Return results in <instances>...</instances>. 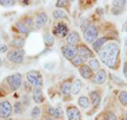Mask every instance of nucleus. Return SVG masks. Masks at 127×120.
I'll return each mask as SVG.
<instances>
[{
  "mask_svg": "<svg viewBox=\"0 0 127 120\" xmlns=\"http://www.w3.org/2000/svg\"><path fill=\"white\" fill-rule=\"evenodd\" d=\"M112 4L114 7H119V9H123L126 5V1H121V0H116L112 1Z\"/></svg>",
  "mask_w": 127,
  "mask_h": 120,
  "instance_id": "7c9ffc66",
  "label": "nucleus"
},
{
  "mask_svg": "<svg viewBox=\"0 0 127 120\" xmlns=\"http://www.w3.org/2000/svg\"><path fill=\"white\" fill-rule=\"evenodd\" d=\"M67 116H68L69 120H81L82 117L81 112L75 106H69L67 109Z\"/></svg>",
  "mask_w": 127,
  "mask_h": 120,
  "instance_id": "1a4fd4ad",
  "label": "nucleus"
},
{
  "mask_svg": "<svg viewBox=\"0 0 127 120\" xmlns=\"http://www.w3.org/2000/svg\"><path fill=\"white\" fill-rule=\"evenodd\" d=\"M12 105L9 101H2L0 102V117L3 119L9 118L12 114Z\"/></svg>",
  "mask_w": 127,
  "mask_h": 120,
  "instance_id": "0eeeda50",
  "label": "nucleus"
},
{
  "mask_svg": "<svg viewBox=\"0 0 127 120\" xmlns=\"http://www.w3.org/2000/svg\"><path fill=\"white\" fill-rule=\"evenodd\" d=\"M25 43H26L25 38L18 37L11 42V46H12V48H14V49H21V48L25 46Z\"/></svg>",
  "mask_w": 127,
  "mask_h": 120,
  "instance_id": "a211bd4d",
  "label": "nucleus"
},
{
  "mask_svg": "<svg viewBox=\"0 0 127 120\" xmlns=\"http://www.w3.org/2000/svg\"><path fill=\"white\" fill-rule=\"evenodd\" d=\"M7 51V46L4 45V44H2V45H0V52L1 53H5Z\"/></svg>",
  "mask_w": 127,
  "mask_h": 120,
  "instance_id": "f704fd0d",
  "label": "nucleus"
},
{
  "mask_svg": "<svg viewBox=\"0 0 127 120\" xmlns=\"http://www.w3.org/2000/svg\"><path fill=\"white\" fill-rule=\"evenodd\" d=\"M106 79H107V73H106V71L105 70H98L96 74L94 75V78H93V83L94 84H103L105 81H106Z\"/></svg>",
  "mask_w": 127,
  "mask_h": 120,
  "instance_id": "9b49d317",
  "label": "nucleus"
},
{
  "mask_svg": "<svg viewBox=\"0 0 127 120\" xmlns=\"http://www.w3.org/2000/svg\"><path fill=\"white\" fill-rule=\"evenodd\" d=\"M62 52H63V55L65 57L67 60H70V61H72V60L77 55V48L75 46H65L62 48Z\"/></svg>",
  "mask_w": 127,
  "mask_h": 120,
  "instance_id": "423d86ee",
  "label": "nucleus"
},
{
  "mask_svg": "<svg viewBox=\"0 0 127 120\" xmlns=\"http://www.w3.org/2000/svg\"><path fill=\"white\" fill-rule=\"evenodd\" d=\"M2 120H13V119H11V118H6V119H2Z\"/></svg>",
  "mask_w": 127,
  "mask_h": 120,
  "instance_id": "58836bf2",
  "label": "nucleus"
},
{
  "mask_svg": "<svg viewBox=\"0 0 127 120\" xmlns=\"http://www.w3.org/2000/svg\"><path fill=\"white\" fill-rule=\"evenodd\" d=\"M122 120H127V119H126V118H124V119H122Z\"/></svg>",
  "mask_w": 127,
  "mask_h": 120,
  "instance_id": "a19ab883",
  "label": "nucleus"
},
{
  "mask_svg": "<svg viewBox=\"0 0 127 120\" xmlns=\"http://www.w3.org/2000/svg\"><path fill=\"white\" fill-rule=\"evenodd\" d=\"M48 113H49L50 116H52V117H54V118H61V117H63V111L61 109H58V107L50 106L49 109H48Z\"/></svg>",
  "mask_w": 127,
  "mask_h": 120,
  "instance_id": "f3484780",
  "label": "nucleus"
},
{
  "mask_svg": "<svg viewBox=\"0 0 127 120\" xmlns=\"http://www.w3.org/2000/svg\"><path fill=\"white\" fill-rule=\"evenodd\" d=\"M77 54L81 55L83 58H89V57H93V53L89 48H87L86 46H78L77 47Z\"/></svg>",
  "mask_w": 127,
  "mask_h": 120,
  "instance_id": "f8f14e48",
  "label": "nucleus"
},
{
  "mask_svg": "<svg viewBox=\"0 0 127 120\" xmlns=\"http://www.w3.org/2000/svg\"><path fill=\"white\" fill-rule=\"evenodd\" d=\"M1 66H2V60L0 59V67H1Z\"/></svg>",
  "mask_w": 127,
  "mask_h": 120,
  "instance_id": "4c0bfd02",
  "label": "nucleus"
},
{
  "mask_svg": "<svg viewBox=\"0 0 127 120\" xmlns=\"http://www.w3.org/2000/svg\"><path fill=\"white\" fill-rule=\"evenodd\" d=\"M33 100L35 103H42L43 100H45V97H43V94H42V90L41 88H35L33 91Z\"/></svg>",
  "mask_w": 127,
  "mask_h": 120,
  "instance_id": "4468645a",
  "label": "nucleus"
},
{
  "mask_svg": "<svg viewBox=\"0 0 127 120\" xmlns=\"http://www.w3.org/2000/svg\"><path fill=\"white\" fill-rule=\"evenodd\" d=\"M86 60H87L86 58H83V57H81V55L77 54L71 62H72V64L74 66H81V65H83V64L86 62Z\"/></svg>",
  "mask_w": 127,
  "mask_h": 120,
  "instance_id": "b1692460",
  "label": "nucleus"
},
{
  "mask_svg": "<svg viewBox=\"0 0 127 120\" xmlns=\"http://www.w3.org/2000/svg\"><path fill=\"white\" fill-rule=\"evenodd\" d=\"M0 4L3 6H12L15 4V1L13 0H0Z\"/></svg>",
  "mask_w": 127,
  "mask_h": 120,
  "instance_id": "2f4dec72",
  "label": "nucleus"
},
{
  "mask_svg": "<svg viewBox=\"0 0 127 120\" xmlns=\"http://www.w3.org/2000/svg\"><path fill=\"white\" fill-rule=\"evenodd\" d=\"M97 35H98V30L95 26H87L86 29L84 30V39L87 43H94L97 39Z\"/></svg>",
  "mask_w": 127,
  "mask_h": 120,
  "instance_id": "f03ea898",
  "label": "nucleus"
},
{
  "mask_svg": "<svg viewBox=\"0 0 127 120\" xmlns=\"http://www.w3.org/2000/svg\"><path fill=\"white\" fill-rule=\"evenodd\" d=\"M107 42V38L106 37H100L97 38L96 41H95L93 44H92V48L95 52H100V50L102 49L103 47H104L105 43Z\"/></svg>",
  "mask_w": 127,
  "mask_h": 120,
  "instance_id": "2eb2a0df",
  "label": "nucleus"
},
{
  "mask_svg": "<svg viewBox=\"0 0 127 120\" xmlns=\"http://www.w3.org/2000/svg\"><path fill=\"white\" fill-rule=\"evenodd\" d=\"M6 82L12 90H17L22 84V75L20 73H13L6 78Z\"/></svg>",
  "mask_w": 127,
  "mask_h": 120,
  "instance_id": "39448f33",
  "label": "nucleus"
},
{
  "mask_svg": "<svg viewBox=\"0 0 127 120\" xmlns=\"http://www.w3.org/2000/svg\"><path fill=\"white\" fill-rule=\"evenodd\" d=\"M13 110L15 112V114H21L22 113V103H20V102L15 103Z\"/></svg>",
  "mask_w": 127,
  "mask_h": 120,
  "instance_id": "c756f323",
  "label": "nucleus"
},
{
  "mask_svg": "<svg viewBox=\"0 0 127 120\" xmlns=\"http://www.w3.org/2000/svg\"><path fill=\"white\" fill-rule=\"evenodd\" d=\"M78 39H79V37H78L77 32L72 31V32H70L68 34V36H67V43H68L70 46H74L75 44L78 42Z\"/></svg>",
  "mask_w": 127,
  "mask_h": 120,
  "instance_id": "dca6fc26",
  "label": "nucleus"
},
{
  "mask_svg": "<svg viewBox=\"0 0 127 120\" xmlns=\"http://www.w3.org/2000/svg\"><path fill=\"white\" fill-rule=\"evenodd\" d=\"M52 16H53V18H55V19H61V18H65L67 15H66V13H65V11L64 10L56 9L55 11H53Z\"/></svg>",
  "mask_w": 127,
  "mask_h": 120,
  "instance_id": "5701e85b",
  "label": "nucleus"
},
{
  "mask_svg": "<svg viewBox=\"0 0 127 120\" xmlns=\"http://www.w3.org/2000/svg\"><path fill=\"white\" fill-rule=\"evenodd\" d=\"M47 21H48V15L46 13L41 12V13L37 14L36 18H35V28L36 29H40V28H42L46 25Z\"/></svg>",
  "mask_w": 127,
  "mask_h": 120,
  "instance_id": "9d476101",
  "label": "nucleus"
},
{
  "mask_svg": "<svg viewBox=\"0 0 127 120\" xmlns=\"http://www.w3.org/2000/svg\"><path fill=\"white\" fill-rule=\"evenodd\" d=\"M90 98H91V102H92V104L93 106H97L98 104H100V102H101V96L100 94L97 93V91H91L90 93Z\"/></svg>",
  "mask_w": 127,
  "mask_h": 120,
  "instance_id": "6ab92c4d",
  "label": "nucleus"
},
{
  "mask_svg": "<svg viewBox=\"0 0 127 120\" xmlns=\"http://www.w3.org/2000/svg\"><path fill=\"white\" fill-rule=\"evenodd\" d=\"M119 100H120V102L122 104L127 105V91H125V90L121 91L120 95H119Z\"/></svg>",
  "mask_w": 127,
  "mask_h": 120,
  "instance_id": "bb28decb",
  "label": "nucleus"
},
{
  "mask_svg": "<svg viewBox=\"0 0 127 120\" xmlns=\"http://www.w3.org/2000/svg\"><path fill=\"white\" fill-rule=\"evenodd\" d=\"M104 120H117V116L113 113H107L104 117Z\"/></svg>",
  "mask_w": 127,
  "mask_h": 120,
  "instance_id": "473e14b6",
  "label": "nucleus"
},
{
  "mask_svg": "<svg viewBox=\"0 0 127 120\" xmlns=\"http://www.w3.org/2000/svg\"><path fill=\"white\" fill-rule=\"evenodd\" d=\"M27 80L32 86L34 87H39L42 85V77L41 74L38 72V71H35V70H32V71H29L27 73Z\"/></svg>",
  "mask_w": 127,
  "mask_h": 120,
  "instance_id": "20e7f679",
  "label": "nucleus"
},
{
  "mask_svg": "<svg viewBox=\"0 0 127 120\" xmlns=\"http://www.w3.org/2000/svg\"><path fill=\"white\" fill-rule=\"evenodd\" d=\"M120 53V47L117 43H108L100 50V59L106 66L110 68L114 67V64L118 61V57Z\"/></svg>",
  "mask_w": 127,
  "mask_h": 120,
  "instance_id": "f257e3e1",
  "label": "nucleus"
},
{
  "mask_svg": "<svg viewBox=\"0 0 127 120\" xmlns=\"http://www.w3.org/2000/svg\"><path fill=\"white\" fill-rule=\"evenodd\" d=\"M79 73L84 79H90L92 77V69L88 65H82L79 67Z\"/></svg>",
  "mask_w": 127,
  "mask_h": 120,
  "instance_id": "ddd939ff",
  "label": "nucleus"
},
{
  "mask_svg": "<svg viewBox=\"0 0 127 120\" xmlns=\"http://www.w3.org/2000/svg\"><path fill=\"white\" fill-rule=\"evenodd\" d=\"M89 67L92 70H97L98 68H100V63H98L97 60L92 59V60H90L89 61Z\"/></svg>",
  "mask_w": 127,
  "mask_h": 120,
  "instance_id": "a878e982",
  "label": "nucleus"
},
{
  "mask_svg": "<svg viewBox=\"0 0 127 120\" xmlns=\"http://www.w3.org/2000/svg\"><path fill=\"white\" fill-rule=\"evenodd\" d=\"M121 10L122 9H119V7H113V9H112V13L113 14H120L121 13Z\"/></svg>",
  "mask_w": 127,
  "mask_h": 120,
  "instance_id": "e433bc0d",
  "label": "nucleus"
},
{
  "mask_svg": "<svg viewBox=\"0 0 127 120\" xmlns=\"http://www.w3.org/2000/svg\"><path fill=\"white\" fill-rule=\"evenodd\" d=\"M53 34L56 35V36H59V37H64L68 34V26L64 22H59L56 25L55 29L53 31Z\"/></svg>",
  "mask_w": 127,
  "mask_h": 120,
  "instance_id": "6e6552de",
  "label": "nucleus"
},
{
  "mask_svg": "<svg viewBox=\"0 0 127 120\" xmlns=\"http://www.w3.org/2000/svg\"><path fill=\"white\" fill-rule=\"evenodd\" d=\"M40 113H41L40 107L35 106V107H33V110H32V112H31V116L33 118H38L39 116H40Z\"/></svg>",
  "mask_w": 127,
  "mask_h": 120,
  "instance_id": "cd10ccee",
  "label": "nucleus"
},
{
  "mask_svg": "<svg viewBox=\"0 0 127 120\" xmlns=\"http://www.w3.org/2000/svg\"><path fill=\"white\" fill-rule=\"evenodd\" d=\"M7 60L14 64H20L25 59V51L22 49H12L6 55Z\"/></svg>",
  "mask_w": 127,
  "mask_h": 120,
  "instance_id": "7ed1b4c3",
  "label": "nucleus"
},
{
  "mask_svg": "<svg viewBox=\"0 0 127 120\" xmlns=\"http://www.w3.org/2000/svg\"><path fill=\"white\" fill-rule=\"evenodd\" d=\"M66 3L67 1H63V0H58V1L56 2V6L57 7H64L66 5Z\"/></svg>",
  "mask_w": 127,
  "mask_h": 120,
  "instance_id": "72a5a7b5",
  "label": "nucleus"
},
{
  "mask_svg": "<svg viewBox=\"0 0 127 120\" xmlns=\"http://www.w3.org/2000/svg\"><path fill=\"white\" fill-rule=\"evenodd\" d=\"M125 118H126V119H127V112H126V117H125Z\"/></svg>",
  "mask_w": 127,
  "mask_h": 120,
  "instance_id": "ea45409f",
  "label": "nucleus"
},
{
  "mask_svg": "<svg viewBox=\"0 0 127 120\" xmlns=\"http://www.w3.org/2000/svg\"><path fill=\"white\" fill-rule=\"evenodd\" d=\"M82 86H83V83H82L81 80H78V79L75 80L74 83H73V85H72V90H71L72 95H77L79 91H81Z\"/></svg>",
  "mask_w": 127,
  "mask_h": 120,
  "instance_id": "412c9836",
  "label": "nucleus"
},
{
  "mask_svg": "<svg viewBox=\"0 0 127 120\" xmlns=\"http://www.w3.org/2000/svg\"><path fill=\"white\" fill-rule=\"evenodd\" d=\"M61 90H62V94L63 95H69L71 93V90H72V85H71V83L69 81H66V82H64L62 84V86H61Z\"/></svg>",
  "mask_w": 127,
  "mask_h": 120,
  "instance_id": "aec40b11",
  "label": "nucleus"
},
{
  "mask_svg": "<svg viewBox=\"0 0 127 120\" xmlns=\"http://www.w3.org/2000/svg\"><path fill=\"white\" fill-rule=\"evenodd\" d=\"M32 22H33V21H32V19H31V18H27V20H26V23H25V25H26L28 28H30V27L32 26Z\"/></svg>",
  "mask_w": 127,
  "mask_h": 120,
  "instance_id": "c9c22d12",
  "label": "nucleus"
},
{
  "mask_svg": "<svg viewBox=\"0 0 127 120\" xmlns=\"http://www.w3.org/2000/svg\"><path fill=\"white\" fill-rule=\"evenodd\" d=\"M78 104L81 105V107H83V109H87V107L89 106V99L85 97V96H83V97L78 99Z\"/></svg>",
  "mask_w": 127,
  "mask_h": 120,
  "instance_id": "393cba45",
  "label": "nucleus"
},
{
  "mask_svg": "<svg viewBox=\"0 0 127 120\" xmlns=\"http://www.w3.org/2000/svg\"><path fill=\"white\" fill-rule=\"evenodd\" d=\"M15 26H16L17 30L20 32V33H22V34H28V33H29V28H28L23 22H21V21H17Z\"/></svg>",
  "mask_w": 127,
  "mask_h": 120,
  "instance_id": "4be33fe9",
  "label": "nucleus"
},
{
  "mask_svg": "<svg viewBox=\"0 0 127 120\" xmlns=\"http://www.w3.org/2000/svg\"><path fill=\"white\" fill-rule=\"evenodd\" d=\"M45 43L47 46H52L54 43V36H52L51 34H46L45 35Z\"/></svg>",
  "mask_w": 127,
  "mask_h": 120,
  "instance_id": "c85d7f7f",
  "label": "nucleus"
}]
</instances>
